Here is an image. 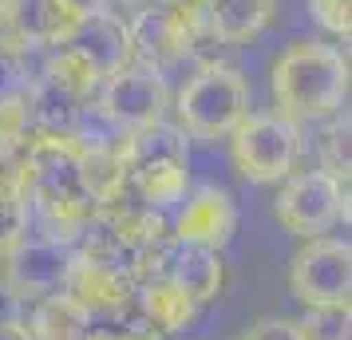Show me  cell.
<instances>
[{
	"label": "cell",
	"mask_w": 352,
	"mask_h": 340,
	"mask_svg": "<svg viewBox=\"0 0 352 340\" xmlns=\"http://www.w3.org/2000/svg\"><path fill=\"white\" fill-rule=\"evenodd\" d=\"M277 115L293 123H324L349 103V56L324 40H293L270 71Z\"/></svg>",
	"instance_id": "1"
},
{
	"label": "cell",
	"mask_w": 352,
	"mask_h": 340,
	"mask_svg": "<svg viewBox=\"0 0 352 340\" xmlns=\"http://www.w3.org/2000/svg\"><path fill=\"white\" fill-rule=\"evenodd\" d=\"M175 127L186 139H230V131L250 115V80L234 64H202L175 99Z\"/></svg>",
	"instance_id": "2"
},
{
	"label": "cell",
	"mask_w": 352,
	"mask_h": 340,
	"mask_svg": "<svg viewBox=\"0 0 352 340\" xmlns=\"http://www.w3.org/2000/svg\"><path fill=\"white\" fill-rule=\"evenodd\" d=\"M305 155L301 123H293L277 111H250L230 131V159L245 182L273 186L297 174V162Z\"/></svg>",
	"instance_id": "3"
},
{
	"label": "cell",
	"mask_w": 352,
	"mask_h": 340,
	"mask_svg": "<svg viewBox=\"0 0 352 340\" xmlns=\"http://www.w3.org/2000/svg\"><path fill=\"white\" fill-rule=\"evenodd\" d=\"M166 238H170L166 214L151 210L139 198L127 194V198H115V202H103V206L91 210V222H87L76 249L131 269V261L139 258V253L162 245Z\"/></svg>",
	"instance_id": "4"
},
{
	"label": "cell",
	"mask_w": 352,
	"mask_h": 340,
	"mask_svg": "<svg viewBox=\"0 0 352 340\" xmlns=\"http://www.w3.org/2000/svg\"><path fill=\"white\" fill-rule=\"evenodd\" d=\"M273 218L301 242L324 238L329 229L349 222V182H336L320 166L289 174L273 198Z\"/></svg>",
	"instance_id": "5"
},
{
	"label": "cell",
	"mask_w": 352,
	"mask_h": 340,
	"mask_svg": "<svg viewBox=\"0 0 352 340\" xmlns=\"http://www.w3.org/2000/svg\"><path fill=\"white\" fill-rule=\"evenodd\" d=\"M131 28V64H143L166 76L170 67L198 56V44L206 40V16L175 12L166 4H146L127 20Z\"/></svg>",
	"instance_id": "6"
},
{
	"label": "cell",
	"mask_w": 352,
	"mask_h": 340,
	"mask_svg": "<svg viewBox=\"0 0 352 340\" xmlns=\"http://www.w3.org/2000/svg\"><path fill=\"white\" fill-rule=\"evenodd\" d=\"M166 107H170L166 76H159V71H151L143 64L119 67L115 76H107L99 83V91H96V115L111 131H119V135L162 123Z\"/></svg>",
	"instance_id": "7"
},
{
	"label": "cell",
	"mask_w": 352,
	"mask_h": 340,
	"mask_svg": "<svg viewBox=\"0 0 352 340\" xmlns=\"http://www.w3.org/2000/svg\"><path fill=\"white\" fill-rule=\"evenodd\" d=\"M289 293L305 308L349 305L352 293V249L340 238H309L293 253L289 265Z\"/></svg>",
	"instance_id": "8"
},
{
	"label": "cell",
	"mask_w": 352,
	"mask_h": 340,
	"mask_svg": "<svg viewBox=\"0 0 352 340\" xmlns=\"http://www.w3.org/2000/svg\"><path fill=\"white\" fill-rule=\"evenodd\" d=\"M64 293L91 317V321H123L135 313V281L123 265L91 258L83 249H72L64 273Z\"/></svg>",
	"instance_id": "9"
},
{
	"label": "cell",
	"mask_w": 352,
	"mask_h": 340,
	"mask_svg": "<svg viewBox=\"0 0 352 340\" xmlns=\"http://www.w3.org/2000/svg\"><path fill=\"white\" fill-rule=\"evenodd\" d=\"M67 258H72V249L52 245L36 234H24L16 245H8L0 253V293L16 305H32L48 293H60Z\"/></svg>",
	"instance_id": "10"
},
{
	"label": "cell",
	"mask_w": 352,
	"mask_h": 340,
	"mask_svg": "<svg viewBox=\"0 0 352 340\" xmlns=\"http://www.w3.org/2000/svg\"><path fill=\"white\" fill-rule=\"evenodd\" d=\"M80 135H48L32 131L24 143V190L28 202L80 190Z\"/></svg>",
	"instance_id": "11"
},
{
	"label": "cell",
	"mask_w": 352,
	"mask_h": 340,
	"mask_svg": "<svg viewBox=\"0 0 352 340\" xmlns=\"http://www.w3.org/2000/svg\"><path fill=\"white\" fill-rule=\"evenodd\" d=\"M238 234V206L230 190L202 182L186 190V198L178 202V214L170 222V238L182 245H202V249H226Z\"/></svg>",
	"instance_id": "12"
},
{
	"label": "cell",
	"mask_w": 352,
	"mask_h": 340,
	"mask_svg": "<svg viewBox=\"0 0 352 340\" xmlns=\"http://www.w3.org/2000/svg\"><path fill=\"white\" fill-rule=\"evenodd\" d=\"M0 36L28 52L67 44L76 36V20L60 8V0H0Z\"/></svg>",
	"instance_id": "13"
},
{
	"label": "cell",
	"mask_w": 352,
	"mask_h": 340,
	"mask_svg": "<svg viewBox=\"0 0 352 340\" xmlns=\"http://www.w3.org/2000/svg\"><path fill=\"white\" fill-rule=\"evenodd\" d=\"M123 139L127 135H111V139H80V190L96 206L115 202V198L131 194L127 162H123Z\"/></svg>",
	"instance_id": "14"
},
{
	"label": "cell",
	"mask_w": 352,
	"mask_h": 340,
	"mask_svg": "<svg viewBox=\"0 0 352 340\" xmlns=\"http://www.w3.org/2000/svg\"><path fill=\"white\" fill-rule=\"evenodd\" d=\"M162 273L178 281L186 297L202 308L210 305L218 293L226 289V261L222 249H202V245H182L170 238L166 245V261H162Z\"/></svg>",
	"instance_id": "15"
},
{
	"label": "cell",
	"mask_w": 352,
	"mask_h": 340,
	"mask_svg": "<svg viewBox=\"0 0 352 340\" xmlns=\"http://www.w3.org/2000/svg\"><path fill=\"white\" fill-rule=\"evenodd\" d=\"M67 44H76V48L91 60L99 76L107 80L115 76L119 67L131 64V28H127V16H119L111 8H103L96 16H87L76 28V36L67 40Z\"/></svg>",
	"instance_id": "16"
},
{
	"label": "cell",
	"mask_w": 352,
	"mask_h": 340,
	"mask_svg": "<svg viewBox=\"0 0 352 340\" xmlns=\"http://www.w3.org/2000/svg\"><path fill=\"white\" fill-rule=\"evenodd\" d=\"M135 308H139V317H143L151 328H159L162 337H178V332H186L198 317V305H194L186 289L170 281L166 273L151 277L143 285H135Z\"/></svg>",
	"instance_id": "17"
},
{
	"label": "cell",
	"mask_w": 352,
	"mask_h": 340,
	"mask_svg": "<svg viewBox=\"0 0 352 340\" xmlns=\"http://www.w3.org/2000/svg\"><path fill=\"white\" fill-rule=\"evenodd\" d=\"M281 0H210L206 4V32L230 48L250 44L277 20Z\"/></svg>",
	"instance_id": "18"
},
{
	"label": "cell",
	"mask_w": 352,
	"mask_h": 340,
	"mask_svg": "<svg viewBox=\"0 0 352 340\" xmlns=\"http://www.w3.org/2000/svg\"><path fill=\"white\" fill-rule=\"evenodd\" d=\"M20 324H24L28 340H83L96 321L60 289L32 305H20Z\"/></svg>",
	"instance_id": "19"
},
{
	"label": "cell",
	"mask_w": 352,
	"mask_h": 340,
	"mask_svg": "<svg viewBox=\"0 0 352 340\" xmlns=\"http://www.w3.org/2000/svg\"><path fill=\"white\" fill-rule=\"evenodd\" d=\"M40 80L52 83V87H60L64 95L80 99V103H91L99 91V83H103V76L91 67V60L76 44H56V48H44Z\"/></svg>",
	"instance_id": "20"
},
{
	"label": "cell",
	"mask_w": 352,
	"mask_h": 340,
	"mask_svg": "<svg viewBox=\"0 0 352 340\" xmlns=\"http://www.w3.org/2000/svg\"><path fill=\"white\" fill-rule=\"evenodd\" d=\"M87 107H91V103H80V99L64 95L60 87L44 83L40 76H36L32 87H28V119H32V131H48V135H80Z\"/></svg>",
	"instance_id": "21"
},
{
	"label": "cell",
	"mask_w": 352,
	"mask_h": 340,
	"mask_svg": "<svg viewBox=\"0 0 352 340\" xmlns=\"http://www.w3.org/2000/svg\"><path fill=\"white\" fill-rule=\"evenodd\" d=\"M32 80V52L12 44L8 36H0V103L28 95Z\"/></svg>",
	"instance_id": "22"
},
{
	"label": "cell",
	"mask_w": 352,
	"mask_h": 340,
	"mask_svg": "<svg viewBox=\"0 0 352 340\" xmlns=\"http://www.w3.org/2000/svg\"><path fill=\"white\" fill-rule=\"evenodd\" d=\"M297 324L301 340H349L352 337V313L349 305H320V308H305Z\"/></svg>",
	"instance_id": "23"
},
{
	"label": "cell",
	"mask_w": 352,
	"mask_h": 340,
	"mask_svg": "<svg viewBox=\"0 0 352 340\" xmlns=\"http://www.w3.org/2000/svg\"><path fill=\"white\" fill-rule=\"evenodd\" d=\"M317 150H320V170L333 174L336 182H349V166H352V159H349V111H336L329 119Z\"/></svg>",
	"instance_id": "24"
},
{
	"label": "cell",
	"mask_w": 352,
	"mask_h": 340,
	"mask_svg": "<svg viewBox=\"0 0 352 340\" xmlns=\"http://www.w3.org/2000/svg\"><path fill=\"white\" fill-rule=\"evenodd\" d=\"M24 234H28V194L12 182H0V253L16 245Z\"/></svg>",
	"instance_id": "25"
},
{
	"label": "cell",
	"mask_w": 352,
	"mask_h": 340,
	"mask_svg": "<svg viewBox=\"0 0 352 340\" xmlns=\"http://www.w3.org/2000/svg\"><path fill=\"white\" fill-rule=\"evenodd\" d=\"M32 135V119H28V95L4 99L0 103V150L24 146Z\"/></svg>",
	"instance_id": "26"
},
{
	"label": "cell",
	"mask_w": 352,
	"mask_h": 340,
	"mask_svg": "<svg viewBox=\"0 0 352 340\" xmlns=\"http://www.w3.org/2000/svg\"><path fill=\"white\" fill-rule=\"evenodd\" d=\"M83 340H162L159 328H151V324L139 317V308L127 313L123 321H96L87 328V337Z\"/></svg>",
	"instance_id": "27"
},
{
	"label": "cell",
	"mask_w": 352,
	"mask_h": 340,
	"mask_svg": "<svg viewBox=\"0 0 352 340\" xmlns=\"http://www.w3.org/2000/svg\"><path fill=\"white\" fill-rule=\"evenodd\" d=\"M309 12L336 40H349L352 36V0H309Z\"/></svg>",
	"instance_id": "28"
},
{
	"label": "cell",
	"mask_w": 352,
	"mask_h": 340,
	"mask_svg": "<svg viewBox=\"0 0 352 340\" xmlns=\"http://www.w3.org/2000/svg\"><path fill=\"white\" fill-rule=\"evenodd\" d=\"M238 340H301V337H297V324L289 321V317H261Z\"/></svg>",
	"instance_id": "29"
},
{
	"label": "cell",
	"mask_w": 352,
	"mask_h": 340,
	"mask_svg": "<svg viewBox=\"0 0 352 340\" xmlns=\"http://www.w3.org/2000/svg\"><path fill=\"white\" fill-rule=\"evenodd\" d=\"M60 8H64L67 16L76 20V28H80L87 16H96V12L107 8V0H60Z\"/></svg>",
	"instance_id": "30"
},
{
	"label": "cell",
	"mask_w": 352,
	"mask_h": 340,
	"mask_svg": "<svg viewBox=\"0 0 352 340\" xmlns=\"http://www.w3.org/2000/svg\"><path fill=\"white\" fill-rule=\"evenodd\" d=\"M0 340H28L24 324H20V308H16V313H4V317H0Z\"/></svg>",
	"instance_id": "31"
},
{
	"label": "cell",
	"mask_w": 352,
	"mask_h": 340,
	"mask_svg": "<svg viewBox=\"0 0 352 340\" xmlns=\"http://www.w3.org/2000/svg\"><path fill=\"white\" fill-rule=\"evenodd\" d=\"M166 8H175V12H194V16H206V4L210 0H159Z\"/></svg>",
	"instance_id": "32"
},
{
	"label": "cell",
	"mask_w": 352,
	"mask_h": 340,
	"mask_svg": "<svg viewBox=\"0 0 352 340\" xmlns=\"http://www.w3.org/2000/svg\"><path fill=\"white\" fill-rule=\"evenodd\" d=\"M146 4H155V0H107V8H111V12H119V16H123V12H131V16H135L139 8H146Z\"/></svg>",
	"instance_id": "33"
},
{
	"label": "cell",
	"mask_w": 352,
	"mask_h": 340,
	"mask_svg": "<svg viewBox=\"0 0 352 340\" xmlns=\"http://www.w3.org/2000/svg\"><path fill=\"white\" fill-rule=\"evenodd\" d=\"M162 340H186V337H162Z\"/></svg>",
	"instance_id": "34"
}]
</instances>
